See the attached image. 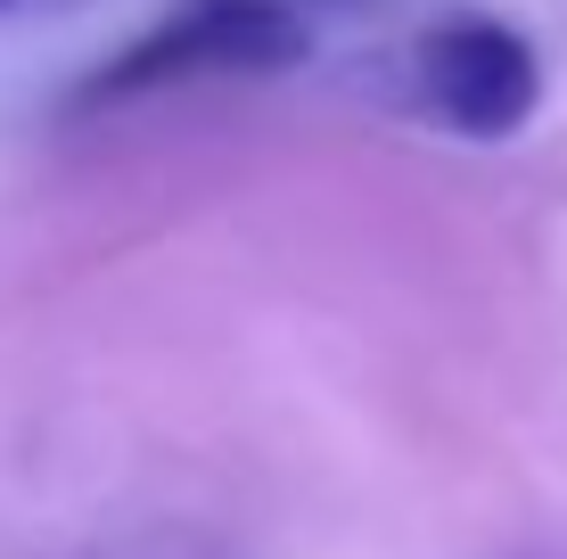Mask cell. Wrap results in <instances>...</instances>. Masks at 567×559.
Masks as SVG:
<instances>
[{"label":"cell","mask_w":567,"mask_h":559,"mask_svg":"<svg viewBox=\"0 0 567 559\" xmlns=\"http://www.w3.org/2000/svg\"><path fill=\"white\" fill-rule=\"evenodd\" d=\"M305 50L312 33L288 0H173L107 66L83 74L74 107H124V100H156V91H182V83H223V74H280Z\"/></svg>","instance_id":"6da1fadb"},{"label":"cell","mask_w":567,"mask_h":559,"mask_svg":"<svg viewBox=\"0 0 567 559\" xmlns=\"http://www.w3.org/2000/svg\"><path fill=\"white\" fill-rule=\"evenodd\" d=\"M403 91L427 124L461 132V141H511L543 107V58L511 17L453 9L412 33L403 50Z\"/></svg>","instance_id":"7a4b0ae2"},{"label":"cell","mask_w":567,"mask_h":559,"mask_svg":"<svg viewBox=\"0 0 567 559\" xmlns=\"http://www.w3.org/2000/svg\"><path fill=\"white\" fill-rule=\"evenodd\" d=\"M58 9H83V0H0V17H58Z\"/></svg>","instance_id":"3957f363"}]
</instances>
